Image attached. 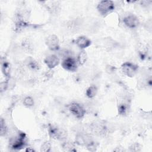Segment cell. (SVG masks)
Listing matches in <instances>:
<instances>
[{
    "mask_svg": "<svg viewBox=\"0 0 152 152\" xmlns=\"http://www.w3.org/2000/svg\"><path fill=\"white\" fill-rule=\"evenodd\" d=\"M115 4L112 1H101L99 2L97 6V9L99 12L103 15L106 16L112 12H113L115 10Z\"/></svg>",
    "mask_w": 152,
    "mask_h": 152,
    "instance_id": "cell-1",
    "label": "cell"
},
{
    "mask_svg": "<svg viewBox=\"0 0 152 152\" xmlns=\"http://www.w3.org/2000/svg\"><path fill=\"white\" fill-rule=\"evenodd\" d=\"M48 132L50 137L58 140H64L67 137V132L62 128L49 125Z\"/></svg>",
    "mask_w": 152,
    "mask_h": 152,
    "instance_id": "cell-2",
    "label": "cell"
},
{
    "mask_svg": "<svg viewBox=\"0 0 152 152\" xmlns=\"http://www.w3.org/2000/svg\"><path fill=\"white\" fill-rule=\"evenodd\" d=\"M26 135L23 132L18 133L17 136L11 138L10 140V145L14 150H20L25 146Z\"/></svg>",
    "mask_w": 152,
    "mask_h": 152,
    "instance_id": "cell-3",
    "label": "cell"
},
{
    "mask_svg": "<svg viewBox=\"0 0 152 152\" xmlns=\"http://www.w3.org/2000/svg\"><path fill=\"white\" fill-rule=\"evenodd\" d=\"M68 107L70 112L77 118L81 119L83 118L86 113V110L84 108L78 103H71L68 105Z\"/></svg>",
    "mask_w": 152,
    "mask_h": 152,
    "instance_id": "cell-4",
    "label": "cell"
},
{
    "mask_svg": "<svg viewBox=\"0 0 152 152\" xmlns=\"http://www.w3.org/2000/svg\"><path fill=\"white\" fill-rule=\"evenodd\" d=\"M138 66L131 62H126L121 65V70L123 73L129 77H133L137 72Z\"/></svg>",
    "mask_w": 152,
    "mask_h": 152,
    "instance_id": "cell-5",
    "label": "cell"
},
{
    "mask_svg": "<svg viewBox=\"0 0 152 152\" xmlns=\"http://www.w3.org/2000/svg\"><path fill=\"white\" fill-rule=\"evenodd\" d=\"M61 65L64 69L66 71L74 72L77 69L78 62L77 60L71 56L64 59L61 63Z\"/></svg>",
    "mask_w": 152,
    "mask_h": 152,
    "instance_id": "cell-6",
    "label": "cell"
},
{
    "mask_svg": "<svg viewBox=\"0 0 152 152\" xmlns=\"http://www.w3.org/2000/svg\"><path fill=\"white\" fill-rule=\"evenodd\" d=\"M124 24L128 28H134L137 27L140 24L138 18L134 14H128L123 19Z\"/></svg>",
    "mask_w": 152,
    "mask_h": 152,
    "instance_id": "cell-7",
    "label": "cell"
},
{
    "mask_svg": "<svg viewBox=\"0 0 152 152\" xmlns=\"http://www.w3.org/2000/svg\"><path fill=\"white\" fill-rule=\"evenodd\" d=\"M45 43L51 50H57L59 48V40L58 36L55 34L49 35L46 39Z\"/></svg>",
    "mask_w": 152,
    "mask_h": 152,
    "instance_id": "cell-8",
    "label": "cell"
},
{
    "mask_svg": "<svg viewBox=\"0 0 152 152\" xmlns=\"http://www.w3.org/2000/svg\"><path fill=\"white\" fill-rule=\"evenodd\" d=\"M90 129L91 132L97 135H104L107 132V128L105 126V125L99 122L92 124L90 126Z\"/></svg>",
    "mask_w": 152,
    "mask_h": 152,
    "instance_id": "cell-9",
    "label": "cell"
},
{
    "mask_svg": "<svg viewBox=\"0 0 152 152\" xmlns=\"http://www.w3.org/2000/svg\"><path fill=\"white\" fill-rule=\"evenodd\" d=\"M44 62L49 68L52 69L59 64V58L55 55H50L45 58Z\"/></svg>",
    "mask_w": 152,
    "mask_h": 152,
    "instance_id": "cell-10",
    "label": "cell"
},
{
    "mask_svg": "<svg viewBox=\"0 0 152 152\" xmlns=\"http://www.w3.org/2000/svg\"><path fill=\"white\" fill-rule=\"evenodd\" d=\"M75 43L77 46L81 49L88 48L91 45V40L87 37L82 36H79L75 40Z\"/></svg>",
    "mask_w": 152,
    "mask_h": 152,
    "instance_id": "cell-11",
    "label": "cell"
},
{
    "mask_svg": "<svg viewBox=\"0 0 152 152\" xmlns=\"http://www.w3.org/2000/svg\"><path fill=\"white\" fill-rule=\"evenodd\" d=\"M129 109V104L125 101L121 102L118 105V112L120 115H124L127 113L128 112Z\"/></svg>",
    "mask_w": 152,
    "mask_h": 152,
    "instance_id": "cell-12",
    "label": "cell"
},
{
    "mask_svg": "<svg viewBox=\"0 0 152 152\" xmlns=\"http://www.w3.org/2000/svg\"><path fill=\"white\" fill-rule=\"evenodd\" d=\"M97 91L98 90H97V87L94 85H92V86H90L87 89L86 94L88 98H93L94 96H96V95L97 93Z\"/></svg>",
    "mask_w": 152,
    "mask_h": 152,
    "instance_id": "cell-13",
    "label": "cell"
},
{
    "mask_svg": "<svg viewBox=\"0 0 152 152\" xmlns=\"http://www.w3.org/2000/svg\"><path fill=\"white\" fill-rule=\"evenodd\" d=\"M81 22L78 19L71 20L68 23L67 27L71 30H76L78 29L81 25Z\"/></svg>",
    "mask_w": 152,
    "mask_h": 152,
    "instance_id": "cell-14",
    "label": "cell"
},
{
    "mask_svg": "<svg viewBox=\"0 0 152 152\" xmlns=\"http://www.w3.org/2000/svg\"><path fill=\"white\" fill-rule=\"evenodd\" d=\"M87 53H86V52L84 50H81L79 53V54L77 56V61L78 64L80 65H83L84 63H86V62L87 61Z\"/></svg>",
    "mask_w": 152,
    "mask_h": 152,
    "instance_id": "cell-15",
    "label": "cell"
},
{
    "mask_svg": "<svg viewBox=\"0 0 152 152\" xmlns=\"http://www.w3.org/2000/svg\"><path fill=\"white\" fill-rule=\"evenodd\" d=\"M62 147L65 151H75L76 150L75 149V146L73 143L70 141H66L64 142L62 144Z\"/></svg>",
    "mask_w": 152,
    "mask_h": 152,
    "instance_id": "cell-16",
    "label": "cell"
},
{
    "mask_svg": "<svg viewBox=\"0 0 152 152\" xmlns=\"http://www.w3.org/2000/svg\"><path fill=\"white\" fill-rule=\"evenodd\" d=\"M2 69L4 75L7 77H8L10 74V66L8 62L5 61L2 62Z\"/></svg>",
    "mask_w": 152,
    "mask_h": 152,
    "instance_id": "cell-17",
    "label": "cell"
},
{
    "mask_svg": "<svg viewBox=\"0 0 152 152\" xmlns=\"http://www.w3.org/2000/svg\"><path fill=\"white\" fill-rule=\"evenodd\" d=\"M23 104L26 107H31L34 105V100L30 96H27L23 100Z\"/></svg>",
    "mask_w": 152,
    "mask_h": 152,
    "instance_id": "cell-18",
    "label": "cell"
},
{
    "mask_svg": "<svg viewBox=\"0 0 152 152\" xmlns=\"http://www.w3.org/2000/svg\"><path fill=\"white\" fill-rule=\"evenodd\" d=\"M8 132V128L3 119H1V135L5 136Z\"/></svg>",
    "mask_w": 152,
    "mask_h": 152,
    "instance_id": "cell-19",
    "label": "cell"
},
{
    "mask_svg": "<svg viewBox=\"0 0 152 152\" xmlns=\"http://www.w3.org/2000/svg\"><path fill=\"white\" fill-rule=\"evenodd\" d=\"M51 148V144L49 142L46 141L40 147V151H44V152H48L50 151Z\"/></svg>",
    "mask_w": 152,
    "mask_h": 152,
    "instance_id": "cell-20",
    "label": "cell"
},
{
    "mask_svg": "<svg viewBox=\"0 0 152 152\" xmlns=\"http://www.w3.org/2000/svg\"><path fill=\"white\" fill-rule=\"evenodd\" d=\"M28 66L31 68L32 69H37L39 68V64L36 61H35L34 59L29 60L28 62Z\"/></svg>",
    "mask_w": 152,
    "mask_h": 152,
    "instance_id": "cell-21",
    "label": "cell"
},
{
    "mask_svg": "<svg viewBox=\"0 0 152 152\" xmlns=\"http://www.w3.org/2000/svg\"><path fill=\"white\" fill-rule=\"evenodd\" d=\"M129 148L131 151H138L141 150V146L138 143H134L130 146Z\"/></svg>",
    "mask_w": 152,
    "mask_h": 152,
    "instance_id": "cell-22",
    "label": "cell"
},
{
    "mask_svg": "<svg viewBox=\"0 0 152 152\" xmlns=\"http://www.w3.org/2000/svg\"><path fill=\"white\" fill-rule=\"evenodd\" d=\"M8 87V81H5L4 82H1L0 84V88L1 91H5Z\"/></svg>",
    "mask_w": 152,
    "mask_h": 152,
    "instance_id": "cell-23",
    "label": "cell"
},
{
    "mask_svg": "<svg viewBox=\"0 0 152 152\" xmlns=\"http://www.w3.org/2000/svg\"><path fill=\"white\" fill-rule=\"evenodd\" d=\"M26 151H31H31H34V150L33 148H31V147H27V149L26 150Z\"/></svg>",
    "mask_w": 152,
    "mask_h": 152,
    "instance_id": "cell-24",
    "label": "cell"
}]
</instances>
